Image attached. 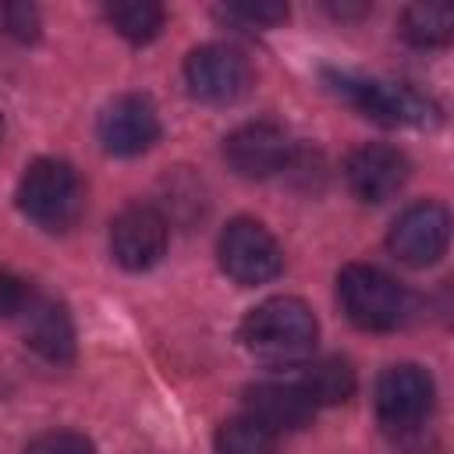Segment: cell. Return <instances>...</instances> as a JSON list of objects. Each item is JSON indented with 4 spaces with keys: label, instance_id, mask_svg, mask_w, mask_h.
Instances as JSON below:
<instances>
[{
    "label": "cell",
    "instance_id": "cell-1",
    "mask_svg": "<svg viewBox=\"0 0 454 454\" xmlns=\"http://www.w3.org/2000/svg\"><path fill=\"white\" fill-rule=\"evenodd\" d=\"M18 209L46 234L71 231L85 213V184L67 160L39 156L18 181Z\"/></svg>",
    "mask_w": 454,
    "mask_h": 454
},
{
    "label": "cell",
    "instance_id": "cell-2",
    "mask_svg": "<svg viewBox=\"0 0 454 454\" xmlns=\"http://www.w3.org/2000/svg\"><path fill=\"white\" fill-rule=\"evenodd\" d=\"M238 337L259 358L294 362V358H305L316 348L319 323H316V312L301 298L277 294V298H266L262 305H255L241 319Z\"/></svg>",
    "mask_w": 454,
    "mask_h": 454
},
{
    "label": "cell",
    "instance_id": "cell-3",
    "mask_svg": "<svg viewBox=\"0 0 454 454\" xmlns=\"http://www.w3.org/2000/svg\"><path fill=\"white\" fill-rule=\"evenodd\" d=\"M337 301L358 330H397L411 312V294L380 266L348 262L337 273Z\"/></svg>",
    "mask_w": 454,
    "mask_h": 454
},
{
    "label": "cell",
    "instance_id": "cell-4",
    "mask_svg": "<svg viewBox=\"0 0 454 454\" xmlns=\"http://www.w3.org/2000/svg\"><path fill=\"white\" fill-rule=\"evenodd\" d=\"M330 82V89L351 103L355 110H362L365 117L380 121V124H436L440 110L433 99L419 96L411 85H394V82H380V78H362L351 71H326L323 74Z\"/></svg>",
    "mask_w": 454,
    "mask_h": 454
},
{
    "label": "cell",
    "instance_id": "cell-5",
    "mask_svg": "<svg viewBox=\"0 0 454 454\" xmlns=\"http://www.w3.org/2000/svg\"><path fill=\"white\" fill-rule=\"evenodd\" d=\"M433 397H436L433 376L415 362L387 365L372 390L376 419L387 433H411L415 426H422L433 411Z\"/></svg>",
    "mask_w": 454,
    "mask_h": 454
},
{
    "label": "cell",
    "instance_id": "cell-6",
    "mask_svg": "<svg viewBox=\"0 0 454 454\" xmlns=\"http://www.w3.org/2000/svg\"><path fill=\"white\" fill-rule=\"evenodd\" d=\"M184 85L199 103L227 106L252 89V64L227 43H202L184 57Z\"/></svg>",
    "mask_w": 454,
    "mask_h": 454
},
{
    "label": "cell",
    "instance_id": "cell-7",
    "mask_svg": "<svg viewBox=\"0 0 454 454\" xmlns=\"http://www.w3.org/2000/svg\"><path fill=\"white\" fill-rule=\"evenodd\" d=\"M216 255H220V270L241 287L266 284L284 270V252L277 238L259 220L248 216H238L223 227L216 241Z\"/></svg>",
    "mask_w": 454,
    "mask_h": 454
},
{
    "label": "cell",
    "instance_id": "cell-8",
    "mask_svg": "<svg viewBox=\"0 0 454 454\" xmlns=\"http://www.w3.org/2000/svg\"><path fill=\"white\" fill-rule=\"evenodd\" d=\"M223 160L238 177L262 181L291 163V138L273 121H248L223 138Z\"/></svg>",
    "mask_w": 454,
    "mask_h": 454
},
{
    "label": "cell",
    "instance_id": "cell-9",
    "mask_svg": "<svg viewBox=\"0 0 454 454\" xmlns=\"http://www.w3.org/2000/svg\"><path fill=\"white\" fill-rule=\"evenodd\" d=\"M167 252V220L156 206L131 202L110 220V255L124 270H149Z\"/></svg>",
    "mask_w": 454,
    "mask_h": 454
},
{
    "label": "cell",
    "instance_id": "cell-10",
    "mask_svg": "<svg viewBox=\"0 0 454 454\" xmlns=\"http://www.w3.org/2000/svg\"><path fill=\"white\" fill-rule=\"evenodd\" d=\"M96 135H99V142H103L106 153H114V156H138V153L153 149L156 138H160L156 106L145 96H138V92L114 96L99 110Z\"/></svg>",
    "mask_w": 454,
    "mask_h": 454
},
{
    "label": "cell",
    "instance_id": "cell-11",
    "mask_svg": "<svg viewBox=\"0 0 454 454\" xmlns=\"http://www.w3.org/2000/svg\"><path fill=\"white\" fill-rule=\"evenodd\" d=\"M450 238V216L440 202H411L387 234L390 252L404 266H433L447 252Z\"/></svg>",
    "mask_w": 454,
    "mask_h": 454
},
{
    "label": "cell",
    "instance_id": "cell-12",
    "mask_svg": "<svg viewBox=\"0 0 454 454\" xmlns=\"http://www.w3.org/2000/svg\"><path fill=\"white\" fill-rule=\"evenodd\" d=\"M408 156L394 145H358L348 163H344V177L348 188L355 192V199L362 202H387L394 199L404 181H408Z\"/></svg>",
    "mask_w": 454,
    "mask_h": 454
},
{
    "label": "cell",
    "instance_id": "cell-13",
    "mask_svg": "<svg viewBox=\"0 0 454 454\" xmlns=\"http://www.w3.org/2000/svg\"><path fill=\"white\" fill-rule=\"evenodd\" d=\"M245 415L277 436L305 429L316 415V404L294 380H262L245 390Z\"/></svg>",
    "mask_w": 454,
    "mask_h": 454
},
{
    "label": "cell",
    "instance_id": "cell-14",
    "mask_svg": "<svg viewBox=\"0 0 454 454\" xmlns=\"http://www.w3.org/2000/svg\"><path fill=\"white\" fill-rule=\"evenodd\" d=\"M25 344L46 362H67L74 355V326L57 301H25Z\"/></svg>",
    "mask_w": 454,
    "mask_h": 454
},
{
    "label": "cell",
    "instance_id": "cell-15",
    "mask_svg": "<svg viewBox=\"0 0 454 454\" xmlns=\"http://www.w3.org/2000/svg\"><path fill=\"white\" fill-rule=\"evenodd\" d=\"M294 383L309 394V401L319 408V404H344L351 394H355V369L330 355V358H316V362H305L294 376Z\"/></svg>",
    "mask_w": 454,
    "mask_h": 454
},
{
    "label": "cell",
    "instance_id": "cell-16",
    "mask_svg": "<svg viewBox=\"0 0 454 454\" xmlns=\"http://www.w3.org/2000/svg\"><path fill=\"white\" fill-rule=\"evenodd\" d=\"M103 18L128 43H149L163 28V7L160 4H149V0H117V4H106L103 7Z\"/></svg>",
    "mask_w": 454,
    "mask_h": 454
},
{
    "label": "cell",
    "instance_id": "cell-17",
    "mask_svg": "<svg viewBox=\"0 0 454 454\" xmlns=\"http://www.w3.org/2000/svg\"><path fill=\"white\" fill-rule=\"evenodd\" d=\"M454 28V11L436 4H415L401 14V35L415 46H443Z\"/></svg>",
    "mask_w": 454,
    "mask_h": 454
},
{
    "label": "cell",
    "instance_id": "cell-18",
    "mask_svg": "<svg viewBox=\"0 0 454 454\" xmlns=\"http://www.w3.org/2000/svg\"><path fill=\"white\" fill-rule=\"evenodd\" d=\"M216 454H277V436L248 415H234L216 429Z\"/></svg>",
    "mask_w": 454,
    "mask_h": 454
},
{
    "label": "cell",
    "instance_id": "cell-19",
    "mask_svg": "<svg viewBox=\"0 0 454 454\" xmlns=\"http://www.w3.org/2000/svg\"><path fill=\"white\" fill-rule=\"evenodd\" d=\"M25 454H96L92 440L82 436V433H71V429H53V433H43L35 436Z\"/></svg>",
    "mask_w": 454,
    "mask_h": 454
},
{
    "label": "cell",
    "instance_id": "cell-20",
    "mask_svg": "<svg viewBox=\"0 0 454 454\" xmlns=\"http://www.w3.org/2000/svg\"><path fill=\"white\" fill-rule=\"evenodd\" d=\"M227 14H231V18H241V21H248V25L270 28V25H280V21L287 18V7H284V4H231Z\"/></svg>",
    "mask_w": 454,
    "mask_h": 454
},
{
    "label": "cell",
    "instance_id": "cell-21",
    "mask_svg": "<svg viewBox=\"0 0 454 454\" xmlns=\"http://www.w3.org/2000/svg\"><path fill=\"white\" fill-rule=\"evenodd\" d=\"M25 301H28L25 284H21L11 270H4V266H0V319H4V316L21 312V309H25Z\"/></svg>",
    "mask_w": 454,
    "mask_h": 454
},
{
    "label": "cell",
    "instance_id": "cell-22",
    "mask_svg": "<svg viewBox=\"0 0 454 454\" xmlns=\"http://www.w3.org/2000/svg\"><path fill=\"white\" fill-rule=\"evenodd\" d=\"M35 28H39V18H35V11H32L28 4H11V7H4V32L18 35V39H32Z\"/></svg>",
    "mask_w": 454,
    "mask_h": 454
},
{
    "label": "cell",
    "instance_id": "cell-23",
    "mask_svg": "<svg viewBox=\"0 0 454 454\" xmlns=\"http://www.w3.org/2000/svg\"><path fill=\"white\" fill-rule=\"evenodd\" d=\"M0 135H4V121H0Z\"/></svg>",
    "mask_w": 454,
    "mask_h": 454
}]
</instances>
